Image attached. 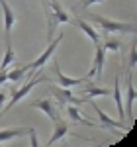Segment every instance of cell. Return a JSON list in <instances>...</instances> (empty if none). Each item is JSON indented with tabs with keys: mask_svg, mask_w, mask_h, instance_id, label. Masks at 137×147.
<instances>
[{
	"mask_svg": "<svg viewBox=\"0 0 137 147\" xmlns=\"http://www.w3.org/2000/svg\"><path fill=\"white\" fill-rule=\"evenodd\" d=\"M86 18L94 22L96 26H100L106 34H135V24H127V22H116V20H110V18H104V16H98V14H86Z\"/></svg>",
	"mask_w": 137,
	"mask_h": 147,
	"instance_id": "cell-1",
	"label": "cell"
},
{
	"mask_svg": "<svg viewBox=\"0 0 137 147\" xmlns=\"http://www.w3.org/2000/svg\"><path fill=\"white\" fill-rule=\"evenodd\" d=\"M51 94L55 96V100L61 108H65L67 104H75V106H82V104H86L84 98H79V96H75L71 88H65V86H53L51 84Z\"/></svg>",
	"mask_w": 137,
	"mask_h": 147,
	"instance_id": "cell-2",
	"label": "cell"
},
{
	"mask_svg": "<svg viewBox=\"0 0 137 147\" xmlns=\"http://www.w3.org/2000/svg\"><path fill=\"white\" fill-rule=\"evenodd\" d=\"M47 80H49L47 77H39V79H35V77H34V79H30V80H28V82L24 84L22 88H14L10 102H8L6 106H2V108H4V112H8L10 108H14V106H16V104H18L20 100H22L24 96H28V94L32 92V88H34V86H37L39 82H47Z\"/></svg>",
	"mask_w": 137,
	"mask_h": 147,
	"instance_id": "cell-3",
	"label": "cell"
},
{
	"mask_svg": "<svg viewBox=\"0 0 137 147\" xmlns=\"http://www.w3.org/2000/svg\"><path fill=\"white\" fill-rule=\"evenodd\" d=\"M61 41H63V34H59L55 39H51V41H49V45L45 47V51L37 57L34 63H30V65H28V69H30V71H41V69H43V65H45L47 61L55 55V49L59 47V43H61Z\"/></svg>",
	"mask_w": 137,
	"mask_h": 147,
	"instance_id": "cell-4",
	"label": "cell"
},
{
	"mask_svg": "<svg viewBox=\"0 0 137 147\" xmlns=\"http://www.w3.org/2000/svg\"><path fill=\"white\" fill-rule=\"evenodd\" d=\"M104 59H106V51H104L102 43H96L94 45V61H92V67L86 75L88 80H94V79H100L102 77V69H104Z\"/></svg>",
	"mask_w": 137,
	"mask_h": 147,
	"instance_id": "cell-5",
	"label": "cell"
},
{
	"mask_svg": "<svg viewBox=\"0 0 137 147\" xmlns=\"http://www.w3.org/2000/svg\"><path fill=\"white\" fill-rule=\"evenodd\" d=\"M88 104H90L92 108H94V112L98 114V120L102 122V125H104V127H108L110 131H116V129L127 131V125L124 124V122H116V120H112V118H110L108 114L104 112V110H102V108H100V106H98V104H96L94 100H88Z\"/></svg>",
	"mask_w": 137,
	"mask_h": 147,
	"instance_id": "cell-6",
	"label": "cell"
},
{
	"mask_svg": "<svg viewBox=\"0 0 137 147\" xmlns=\"http://www.w3.org/2000/svg\"><path fill=\"white\" fill-rule=\"evenodd\" d=\"M0 6H2V14H4V35H6V39H12V28L18 24L20 18L6 0H0Z\"/></svg>",
	"mask_w": 137,
	"mask_h": 147,
	"instance_id": "cell-7",
	"label": "cell"
},
{
	"mask_svg": "<svg viewBox=\"0 0 137 147\" xmlns=\"http://www.w3.org/2000/svg\"><path fill=\"white\" fill-rule=\"evenodd\" d=\"M126 102H124V112H126V118L133 120V104H135V84H133V77L131 73L127 71V80H126Z\"/></svg>",
	"mask_w": 137,
	"mask_h": 147,
	"instance_id": "cell-8",
	"label": "cell"
},
{
	"mask_svg": "<svg viewBox=\"0 0 137 147\" xmlns=\"http://www.w3.org/2000/svg\"><path fill=\"white\" fill-rule=\"evenodd\" d=\"M53 69H55V75H57V82L59 86H65V88H75V86H80V84H84L86 82V77H82V79H71L67 77L65 73H61V67H59V61L55 59L53 61Z\"/></svg>",
	"mask_w": 137,
	"mask_h": 147,
	"instance_id": "cell-9",
	"label": "cell"
},
{
	"mask_svg": "<svg viewBox=\"0 0 137 147\" xmlns=\"http://www.w3.org/2000/svg\"><path fill=\"white\" fill-rule=\"evenodd\" d=\"M68 129H71V125H68L65 120H61V116H57V118L53 120V136L49 137L47 145H55L57 141H61V139L68 134Z\"/></svg>",
	"mask_w": 137,
	"mask_h": 147,
	"instance_id": "cell-10",
	"label": "cell"
},
{
	"mask_svg": "<svg viewBox=\"0 0 137 147\" xmlns=\"http://www.w3.org/2000/svg\"><path fill=\"white\" fill-rule=\"evenodd\" d=\"M73 22H75V26H77V28H80V30H82L84 34H86L88 37H90L94 45L102 41V37H100V34H98V32H96V30H94V28H92V26H90L88 22H86V20H82V18H79V16H77V18L73 20Z\"/></svg>",
	"mask_w": 137,
	"mask_h": 147,
	"instance_id": "cell-11",
	"label": "cell"
},
{
	"mask_svg": "<svg viewBox=\"0 0 137 147\" xmlns=\"http://www.w3.org/2000/svg\"><path fill=\"white\" fill-rule=\"evenodd\" d=\"M88 84H84V88L82 92L86 94V102L88 100H94L96 96H108V94H112L110 88H102V86H96V84H92V80H86Z\"/></svg>",
	"mask_w": 137,
	"mask_h": 147,
	"instance_id": "cell-12",
	"label": "cell"
},
{
	"mask_svg": "<svg viewBox=\"0 0 137 147\" xmlns=\"http://www.w3.org/2000/svg\"><path fill=\"white\" fill-rule=\"evenodd\" d=\"M32 106L34 108H37V110H41V112H45L49 118H51V122L57 118L59 114H57V106L53 104L51 100H47V98H43V100H35V102H32Z\"/></svg>",
	"mask_w": 137,
	"mask_h": 147,
	"instance_id": "cell-13",
	"label": "cell"
},
{
	"mask_svg": "<svg viewBox=\"0 0 137 147\" xmlns=\"http://www.w3.org/2000/svg\"><path fill=\"white\" fill-rule=\"evenodd\" d=\"M30 127H6V129H0V143H6L14 137H22L24 134H28Z\"/></svg>",
	"mask_w": 137,
	"mask_h": 147,
	"instance_id": "cell-14",
	"label": "cell"
},
{
	"mask_svg": "<svg viewBox=\"0 0 137 147\" xmlns=\"http://www.w3.org/2000/svg\"><path fill=\"white\" fill-rule=\"evenodd\" d=\"M112 94H114L116 108H118V118H120V120H126V112H124V98H122V88H120V79H118V77H116Z\"/></svg>",
	"mask_w": 137,
	"mask_h": 147,
	"instance_id": "cell-15",
	"label": "cell"
},
{
	"mask_svg": "<svg viewBox=\"0 0 137 147\" xmlns=\"http://www.w3.org/2000/svg\"><path fill=\"white\" fill-rule=\"evenodd\" d=\"M16 51L12 47V39H6V51H4V57H2V63H0V71H6L12 63H16Z\"/></svg>",
	"mask_w": 137,
	"mask_h": 147,
	"instance_id": "cell-16",
	"label": "cell"
},
{
	"mask_svg": "<svg viewBox=\"0 0 137 147\" xmlns=\"http://www.w3.org/2000/svg\"><path fill=\"white\" fill-rule=\"evenodd\" d=\"M65 108H67V114H68V118H71L73 122H77V124H84V125H94L92 122H88L86 118H82V116H80V112L77 110V106H75V104H67Z\"/></svg>",
	"mask_w": 137,
	"mask_h": 147,
	"instance_id": "cell-17",
	"label": "cell"
},
{
	"mask_svg": "<svg viewBox=\"0 0 137 147\" xmlns=\"http://www.w3.org/2000/svg\"><path fill=\"white\" fill-rule=\"evenodd\" d=\"M100 43H102L104 51H120V47H122V41H120L118 37H114V35H108Z\"/></svg>",
	"mask_w": 137,
	"mask_h": 147,
	"instance_id": "cell-18",
	"label": "cell"
},
{
	"mask_svg": "<svg viewBox=\"0 0 137 147\" xmlns=\"http://www.w3.org/2000/svg\"><path fill=\"white\" fill-rule=\"evenodd\" d=\"M28 71H30V69H28V65L12 69V71H8V80H12V82H18V80H22L24 77H26V73H28Z\"/></svg>",
	"mask_w": 137,
	"mask_h": 147,
	"instance_id": "cell-19",
	"label": "cell"
},
{
	"mask_svg": "<svg viewBox=\"0 0 137 147\" xmlns=\"http://www.w3.org/2000/svg\"><path fill=\"white\" fill-rule=\"evenodd\" d=\"M98 2H102V0H80V2H77V4H75V6H73L71 10H73V12H77V10H80V8H82V10H88L90 6L98 4Z\"/></svg>",
	"mask_w": 137,
	"mask_h": 147,
	"instance_id": "cell-20",
	"label": "cell"
},
{
	"mask_svg": "<svg viewBox=\"0 0 137 147\" xmlns=\"http://www.w3.org/2000/svg\"><path fill=\"white\" fill-rule=\"evenodd\" d=\"M135 61H137V49H135V45H131V51H129V67H127V71H133Z\"/></svg>",
	"mask_w": 137,
	"mask_h": 147,
	"instance_id": "cell-21",
	"label": "cell"
},
{
	"mask_svg": "<svg viewBox=\"0 0 137 147\" xmlns=\"http://www.w3.org/2000/svg\"><path fill=\"white\" fill-rule=\"evenodd\" d=\"M28 134L32 136V141H30V145H32V147H37V145H39V141H37V134H35V129H30Z\"/></svg>",
	"mask_w": 137,
	"mask_h": 147,
	"instance_id": "cell-22",
	"label": "cell"
},
{
	"mask_svg": "<svg viewBox=\"0 0 137 147\" xmlns=\"http://www.w3.org/2000/svg\"><path fill=\"white\" fill-rule=\"evenodd\" d=\"M8 80V71H0V86Z\"/></svg>",
	"mask_w": 137,
	"mask_h": 147,
	"instance_id": "cell-23",
	"label": "cell"
},
{
	"mask_svg": "<svg viewBox=\"0 0 137 147\" xmlns=\"http://www.w3.org/2000/svg\"><path fill=\"white\" fill-rule=\"evenodd\" d=\"M4 102H6V94H4V92H0V110H2Z\"/></svg>",
	"mask_w": 137,
	"mask_h": 147,
	"instance_id": "cell-24",
	"label": "cell"
}]
</instances>
